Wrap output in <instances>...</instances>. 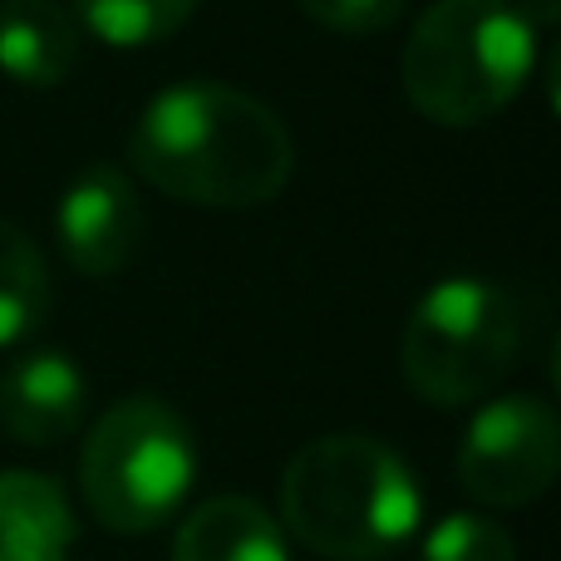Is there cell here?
Masks as SVG:
<instances>
[{"instance_id":"cell-6","label":"cell","mask_w":561,"mask_h":561,"mask_svg":"<svg viewBox=\"0 0 561 561\" xmlns=\"http://www.w3.org/2000/svg\"><path fill=\"white\" fill-rule=\"evenodd\" d=\"M561 468V419L542 394L483 404L458 444V483L488 507H527Z\"/></svg>"},{"instance_id":"cell-13","label":"cell","mask_w":561,"mask_h":561,"mask_svg":"<svg viewBox=\"0 0 561 561\" xmlns=\"http://www.w3.org/2000/svg\"><path fill=\"white\" fill-rule=\"evenodd\" d=\"M197 0H75V15L99 45L148 49L193 20Z\"/></svg>"},{"instance_id":"cell-12","label":"cell","mask_w":561,"mask_h":561,"mask_svg":"<svg viewBox=\"0 0 561 561\" xmlns=\"http://www.w3.org/2000/svg\"><path fill=\"white\" fill-rule=\"evenodd\" d=\"M49 272L39 247L20 227L0 222V345L35 335L49 316Z\"/></svg>"},{"instance_id":"cell-11","label":"cell","mask_w":561,"mask_h":561,"mask_svg":"<svg viewBox=\"0 0 561 561\" xmlns=\"http://www.w3.org/2000/svg\"><path fill=\"white\" fill-rule=\"evenodd\" d=\"M75 513L45 473H0V561H65Z\"/></svg>"},{"instance_id":"cell-4","label":"cell","mask_w":561,"mask_h":561,"mask_svg":"<svg viewBox=\"0 0 561 561\" xmlns=\"http://www.w3.org/2000/svg\"><path fill=\"white\" fill-rule=\"evenodd\" d=\"M197 478L193 428L153 394L118 399L89 428L79 454L84 503L108 533H158L183 507Z\"/></svg>"},{"instance_id":"cell-7","label":"cell","mask_w":561,"mask_h":561,"mask_svg":"<svg viewBox=\"0 0 561 561\" xmlns=\"http://www.w3.org/2000/svg\"><path fill=\"white\" fill-rule=\"evenodd\" d=\"M59 252L84 276H114L144 242V203L128 173L114 163H94L65 187L55 213Z\"/></svg>"},{"instance_id":"cell-14","label":"cell","mask_w":561,"mask_h":561,"mask_svg":"<svg viewBox=\"0 0 561 561\" xmlns=\"http://www.w3.org/2000/svg\"><path fill=\"white\" fill-rule=\"evenodd\" d=\"M424 561H517L513 537L478 513H454L428 533Z\"/></svg>"},{"instance_id":"cell-16","label":"cell","mask_w":561,"mask_h":561,"mask_svg":"<svg viewBox=\"0 0 561 561\" xmlns=\"http://www.w3.org/2000/svg\"><path fill=\"white\" fill-rule=\"evenodd\" d=\"M523 15H527V25H533V30L552 25V20H557V0H527Z\"/></svg>"},{"instance_id":"cell-8","label":"cell","mask_w":561,"mask_h":561,"mask_svg":"<svg viewBox=\"0 0 561 561\" xmlns=\"http://www.w3.org/2000/svg\"><path fill=\"white\" fill-rule=\"evenodd\" d=\"M89 404V379L65 350H35L0 375V424L25 448L59 444L79 428Z\"/></svg>"},{"instance_id":"cell-10","label":"cell","mask_w":561,"mask_h":561,"mask_svg":"<svg viewBox=\"0 0 561 561\" xmlns=\"http://www.w3.org/2000/svg\"><path fill=\"white\" fill-rule=\"evenodd\" d=\"M173 561H290L280 523L252 497H213L193 507L173 537Z\"/></svg>"},{"instance_id":"cell-1","label":"cell","mask_w":561,"mask_h":561,"mask_svg":"<svg viewBox=\"0 0 561 561\" xmlns=\"http://www.w3.org/2000/svg\"><path fill=\"white\" fill-rule=\"evenodd\" d=\"M128 163L178 203L262 207L290 183L296 144L262 99L217 79H187L138 114Z\"/></svg>"},{"instance_id":"cell-2","label":"cell","mask_w":561,"mask_h":561,"mask_svg":"<svg viewBox=\"0 0 561 561\" xmlns=\"http://www.w3.org/2000/svg\"><path fill=\"white\" fill-rule=\"evenodd\" d=\"M419 517L414 468L369 434L310 438L280 473V523L320 557L385 561L419 533Z\"/></svg>"},{"instance_id":"cell-3","label":"cell","mask_w":561,"mask_h":561,"mask_svg":"<svg viewBox=\"0 0 561 561\" xmlns=\"http://www.w3.org/2000/svg\"><path fill=\"white\" fill-rule=\"evenodd\" d=\"M537 65V30L507 0H434L399 55L404 94L428 124L478 128L503 114Z\"/></svg>"},{"instance_id":"cell-15","label":"cell","mask_w":561,"mask_h":561,"mask_svg":"<svg viewBox=\"0 0 561 561\" xmlns=\"http://www.w3.org/2000/svg\"><path fill=\"white\" fill-rule=\"evenodd\" d=\"M310 20L340 30V35H375L404 15L409 0H296Z\"/></svg>"},{"instance_id":"cell-9","label":"cell","mask_w":561,"mask_h":561,"mask_svg":"<svg viewBox=\"0 0 561 561\" xmlns=\"http://www.w3.org/2000/svg\"><path fill=\"white\" fill-rule=\"evenodd\" d=\"M79 65V25L55 0L0 5V75L25 89H59Z\"/></svg>"},{"instance_id":"cell-5","label":"cell","mask_w":561,"mask_h":561,"mask_svg":"<svg viewBox=\"0 0 561 561\" xmlns=\"http://www.w3.org/2000/svg\"><path fill=\"white\" fill-rule=\"evenodd\" d=\"M517 345L523 320L507 290L478 276H448L409 310L399 369L424 404L458 409L483 399L513 369Z\"/></svg>"}]
</instances>
